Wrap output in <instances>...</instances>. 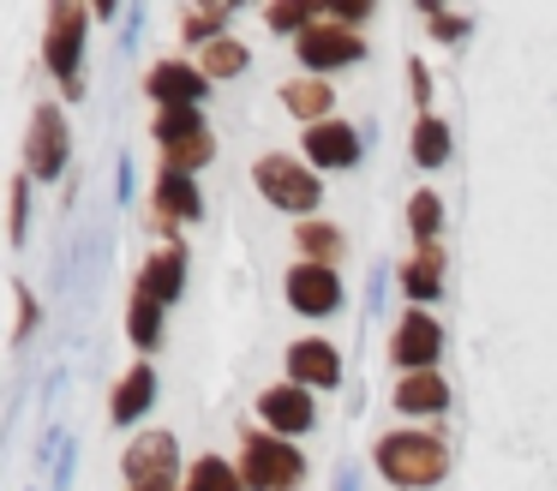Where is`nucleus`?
I'll use <instances>...</instances> for the list:
<instances>
[{
	"mask_svg": "<svg viewBox=\"0 0 557 491\" xmlns=\"http://www.w3.org/2000/svg\"><path fill=\"white\" fill-rule=\"evenodd\" d=\"M66 156H73L66 114L54 102H42L37 114H30V132H25V174L30 180H61L66 174Z\"/></svg>",
	"mask_w": 557,
	"mask_h": 491,
	"instance_id": "nucleus-6",
	"label": "nucleus"
},
{
	"mask_svg": "<svg viewBox=\"0 0 557 491\" xmlns=\"http://www.w3.org/2000/svg\"><path fill=\"white\" fill-rule=\"evenodd\" d=\"M294 54H300V66L312 72V78H324V72L360 66V60H366V36L348 30V24H336V19H318L312 30L294 42Z\"/></svg>",
	"mask_w": 557,
	"mask_h": 491,
	"instance_id": "nucleus-5",
	"label": "nucleus"
},
{
	"mask_svg": "<svg viewBox=\"0 0 557 491\" xmlns=\"http://www.w3.org/2000/svg\"><path fill=\"white\" fill-rule=\"evenodd\" d=\"M85 30H90L85 0H54L49 7V24H42V60H49V72L61 78L66 96H85V78H78V66H85Z\"/></svg>",
	"mask_w": 557,
	"mask_h": 491,
	"instance_id": "nucleus-2",
	"label": "nucleus"
},
{
	"mask_svg": "<svg viewBox=\"0 0 557 491\" xmlns=\"http://www.w3.org/2000/svg\"><path fill=\"white\" fill-rule=\"evenodd\" d=\"M181 287H186V246H181V240H169L162 251H150V258H145V270H138V294L174 306Z\"/></svg>",
	"mask_w": 557,
	"mask_h": 491,
	"instance_id": "nucleus-14",
	"label": "nucleus"
},
{
	"mask_svg": "<svg viewBox=\"0 0 557 491\" xmlns=\"http://www.w3.org/2000/svg\"><path fill=\"white\" fill-rule=\"evenodd\" d=\"M25 228H30V174H13V210H7V240L25 246Z\"/></svg>",
	"mask_w": 557,
	"mask_h": 491,
	"instance_id": "nucleus-29",
	"label": "nucleus"
},
{
	"mask_svg": "<svg viewBox=\"0 0 557 491\" xmlns=\"http://www.w3.org/2000/svg\"><path fill=\"white\" fill-rule=\"evenodd\" d=\"M437 228H444V204H437V192H413V198H408V234H413V246H432Z\"/></svg>",
	"mask_w": 557,
	"mask_h": 491,
	"instance_id": "nucleus-28",
	"label": "nucleus"
},
{
	"mask_svg": "<svg viewBox=\"0 0 557 491\" xmlns=\"http://www.w3.org/2000/svg\"><path fill=\"white\" fill-rule=\"evenodd\" d=\"M186 491H246L240 467L222 462V455H198L193 474H186Z\"/></svg>",
	"mask_w": 557,
	"mask_h": 491,
	"instance_id": "nucleus-26",
	"label": "nucleus"
},
{
	"mask_svg": "<svg viewBox=\"0 0 557 491\" xmlns=\"http://www.w3.org/2000/svg\"><path fill=\"white\" fill-rule=\"evenodd\" d=\"M162 299H150V294H138L133 287V306H126V335H133V347L138 354H150V347L162 342Z\"/></svg>",
	"mask_w": 557,
	"mask_h": 491,
	"instance_id": "nucleus-22",
	"label": "nucleus"
},
{
	"mask_svg": "<svg viewBox=\"0 0 557 491\" xmlns=\"http://www.w3.org/2000/svg\"><path fill=\"white\" fill-rule=\"evenodd\" d=\"M258 419H264L276 438H300V431H312V419H318V402H312V390L306 383H270L264 395H258Z\"/></svg>",
	"mask_w": 557,
	"mask_h": 491,
	"instance_id": "nucleus-9",
	"label": "nucleus"
},
{
	"mask_svg": "<svg viewBox=\"0 0 557 491\" xmlns=\"http://www.w3.org/2000/svg\"><path fill=\"white\" fill-rule=\"evenodd\" d=\"M413 162L420 168H444L449 162V120H437V114L413 120Z\"/></svg>",
	"mask_w": 557,
	"mask_h": 491,
	"instance_id": "nucleus-24",
	"label": "nucleus"
},
{
	"mask_svg": "<svg viewBox=\"0 0 557 491\" xmlns=\"http://www.w3.org/2000/svg\"><path fill=\"white\" fill-rule=\"evenodd\" d=\"M384 294H389V287H384V263H377V270H372V311L384 306Z\"/></svg>",
	"mask_w": 557,
	"mask_h": 491,
	"instance_id": "nucleus-33",
	"label": "nucleus"
},
{
	"mask_svg": "<svg viewBox=\"0 0 557 491\" xmlns=\"http://www.w3.org/2000/svg\"><path fill=\"white\" fill-rule=\"evenodd\" d=\"M324 19V7H312V0H276V7L264 12V24L276 36H294V42H300L306 30H312V24Z\"/></svg>",
	"mask_w": 557,
	"mask_h": 491,
	"instance_id": "nucleus-27",
	"label": "nucleus"
},
{
	"mask_svg": "<svg viewBox=\"0 0 557 491\" xmlns=\"http://www.w3.org/2000/svg\"><path fill=\"white\" fill-rule=\"evenodd\" d=\"M126 491H186V486H126Z\"/></svg>",
	"mask_w": 557,
	"mask_h": 491,
	"instance_id": "nucleus-35",
	"label": "nucleus"
},
{
	"mask_svg": "<svg viewBox=\"0 0 557 491\" xmlns=\"http://www.w3.org/2000/svg\"><path fill=\"white\" fill-rule=\"evenodd\" d=\"M336 491H360V474H354V467H342V479H336Z\"/></svg>",
	"mask_w": 557,
	"mask_h": 491,
	"instance_id": "nucleus-34",
	"label": "nucleus"
},
{
	"mask_svg": "<svg viewBox=\"0 0 557 491\" xmlns=\"http://www.w3.org/2000/svg\"><path fill=\"white\" fill-rule=\"evenodd\" d=\"M288 383H306V390H336V383H342L336 342H324V335H300V342L288 347Z\"/></svg>",
	"mask_w": 557,
	"mask_h": 491,
	"instance_id": "nucleus-13",
	"label": "nucleus"
},
{
	"mask_svg": "<svg viewBox=\"0 0 557 491\" xmlns=\"http://www.w3.org/2000/svg\"><path fill=\"white\" fill-rule=\"evenodd\" d=\"M437 354H444V323L425 306H413L408 318L396 323V335H389V359H396L401 378H408V371H437Z\"/></svg>",
	"mask_w": 557,
	"mask_h": 491,
	"instance_id": "nucleus-8",
	"label": "nucleus"
},
{
	"mask_svg": "<svg viewBox=\"0 0 557 491\" xmlns=\"http://www.w3.org/2000/svg\"><path fill=\"white\" fill-rule=\"evenodd\" d=\"M396 287L413 299V306H425V299L444 294V246H437V240L432 246H413V258L396 270Z\"/></svg>",
	"mask_w": 557,
	"mask_h": 491,
	"instance_id": "nucleus-15",
	"label": "nucleus"
},
{
	"mask_svg": "<svg viewBox=\"0 0 557 491\" xmlns=\"http://www.w3.org/2000/svg\"><path fill=\"white\" fill-rule=\"evenodd\" d=\"M126 486H181V443L169 431H138L121 455Z\"/></svg>",
	"mask_w": 557,
	"mask_h": 491,
	"instance_id": "nucleus-7",
	"label": "nucleus"
},
{
	"mask_svg": "<svg viewBox=\"0 0 557 491\" xmlns=\"http://www.w3.org/2000/svg\"><path fill=\"white\" fill-rule=\"evenodd\" d=\"M150 402H157V371H150V359H138V366L114 383L109 419H114V426H138V419L150 414Z\"/></svg>",
	"mask_w": 557,
	"mask_h": 491,
	"instance_id": "nucleus-17",
	"label": "nucleus"
},
{
	"mask_svg": "<svg viewBox=\"0 0 557 491\" xmlns=\"http://www.w3.org/2000/svg\"><path fill=\"white\" fill-rule=\"evenodd\" d=\"M13 311H18V318H13V342H25L30 323H37V294H30L25 282H13Z\"/></svg>",
	"mask_w": 557,
	"mask_h": 491,
	"instance_id": "nucleus-30",
	"label": "nucleus"
},
{
	"mask_svg": "<svg viewBox=\"0 0 557 491\" xmlns=\"http://www.w3.org/2000/svg\"><path fill=\"white\" fill-rule=\"evenodd\" d=\"M408 84H413V102H420V114H432V72H425V60H408Z\"/></svg>",
	"mask_w": 557,
	"mask_h": 491,
	"instance_id": "nucleus-32",
	"label": "nucleus"
},
{
	"mask_svg": "<svg viewBox=\"0 0 557 491\" xmlns=\"http://www.w3.org/2000/svg\"><path fill=\"white\" fill-rule=\"evenodd\" d=\"M240 479L246 491H300L306 455L276 431H240Z\"/></svg>",
	"mask_w": 557,
	"mask_h": 491,
	"instance_id": "nucleus-3",
	"label": "nucleus"
},
{
	"mask_svg": "<svg viewBox=\"0 0 557 491\" xmlns=\"http://www.w3.org/2000/svg\"><path fill=\"white\" fill-rule=\"evenodd\" d=\"M252 186L264 192V204H270V210L306 216V222H312V210L324 204V180H318V168L294 162V156H258Z\"/></svg>",
	"mask_w": 557,
	"mask_h": 491,
	"instance_id": "nucleus-4",
	"label": "nucleus"
},
{
	"mask_svg": "<svg viewBox=\"0 0 557 491\" xmlns=\"http://www.w3.org/2000/svg\"><path fill=\"white\" fill-rule=\"evenodd\" d=\"M157 210H162V222H198V216H205L198 180H193V174H174V168H162V174H157Z\"/></svg>",
	"mask_w": 557,
	"mask_h": 491,
	"instance_id": "nucleus-20",
	"label": "nucleus"
},
{
	"mask_svg": "<svg viewBox=\"0 0 557 491\" xmlns=\"http://www.w3.org/2000/svg\"><path fill=\"white\" fill-rule=\"evenodd\" d=\"M306 168H354L366 156V138L360 126L348 120H324V126H306Z\"/></svg>",
	"mask_w": 557,
	"mask_h": 491,
	"instance_id": "nucleus-12",
	"label": "nucleus"
},
{
	"mask_svg": "<svg viewBox=\"0 0 557 491\" xmlns=\"http://www.w3.org/2000/svg\"><path fill=\"white\" fill-rule=\"evenodd\" d=\"M294 246H300V263H330L336 270V258H342V228L336 222H300V234H294Z\"/></svg>",
	"mask_w": 557,
	"mask_h": 491,
	"instance_id": "nucleus-23",
	"label": "nucleus"
},
{
	"mask_svg": "<svg viewBox=\"0 0 557 491\" xmlns=\"http://www.w3.org/2000/svg\"><path fill=\"white\" fill-rule=\"evenodd\" d=\"M150 138L162 144V156H169V150H198V144H210V126H205L198 108H157Z\"/></svg>",
	"mask_w": 557,
	"mask_h": 491,
	"instance_id": "nucleus-18",
	"label": "nucleus"
},
{
	"mask_svg": "<svg viewBox=\"0 0 557 491\" xmlns=\"http://www.w3.org/2000/svg\"><path fill=\"white\" fill-rule=\"evenodd\" d=\"M288 306L300 311V318H330V311L342 306V282L330 263H294L288 270Z\"/></svg>",
	"mask_w": 557,
	"mask_h": 491,
	"instance_id": "nucleus-11",
	"label": "nucleus"
},
{
	"mask_svg": "<svg viewBox=\"0 0 557 491\" xmlns=\"http://www.w3.org/2000/svg\"><path fill=\"white\" fill-rule=\"evenodd\" d=\"M372 462L396 491H432L449 474V443L437 431H384Z\"/></svg>",
	"mask_w": 557,
	"mask_h": 491,
	"instance_id": "nucleus-1",
	"label": "nucleus"
},
{
	"mask_svg": "<svg viewBox=\"0 0 557 491\" xmlns=\"http://www.w3.org/2000/svg\"><path fill=\"white\" fill-rule=\"evenodd\" d=\"M282 102H288L294 120H306V126H324V120H336V90H330L324 78H294L282 84Z\"/></svg>",
	"mask_w": 557,
	"mask_h": 491,
	"instance_id": "nucleus-19",
	"label": "nucleus"
},
{
	"mask_svg": "<svg viewBox=\"0 0 557 491\" xmlns=\"http://www.w3.org/2000/svg\"><path fill=\"white\" fill-rule=\"evenodd\" d=\"M389 402H396V414H413V419H437L449 407V383L437 378V371H408V378L389 390Z\"/></svg>",
	"mask_w": 557,
	"mask_h": 491,
	"instance_id": "nucleus-16",
	"label": "nucleus"
},
{
	"mask_svg": "<svg viewBox=\"0 0 557 491\" xmlns=\"http://www.w3.org/2000/svg\"><path fill=\"white\" fill-rule=\"evenodd\" d=\"M246 66H252V48H246L240 36H222V42L198 48V72H205V78H240Z\"/></svg>",
	"mask_w": 557,
	"mask_h": 491,
	"instance_id": "nucleus-21",
	"label": "nucleus"
},
{
	"mask_svg": "<svg viewBox=\"0 0 557 491\" xmlns=\"http://www.w3.org/2000/svg\"><path fill=\"white\" fill-rule=\"evenodd\" d=\"M425 24H432L444 42H461V36H468V19H461V12H444V7H425Z\"/></svg>",
	"mask_w": 557,
	"mask_h": 491,
	"instance_id": "nucleus-31",
	"label": "nucleus"
},
{
	"mask_svg": "<svg viewBox=\"0 0 557 491\" xmlns=\"http://www.w3.org/2000/svg\"><path fill=\"white\" fill-rule=\"evenodd\" d=\"M228 19H234L228 7H186L181 12V36L193 48H210V42H222V36H228Z\"/></svg>",
	"mask_w": 557,
	"mask_h": 491,
	"instance_id": "nucleus-25",
	"label": "nucleus"
},
{
	"mask_svg": "<svg viewBox=\"0 0 557 491\" xmlns=\"http://www.w3.org/2000/svg\"><path fill=\"white\" fill-rule=\"evenodd\" d=\"M210 90V78L193 66V60H157V66L145 72V96L157 108H198Z\"/></svg>",
	"mask_w": 557,
	"mask_h": 491,
	"instance_id": "nucleus-10",
	"label": "nucleus"
}]
</instances>
